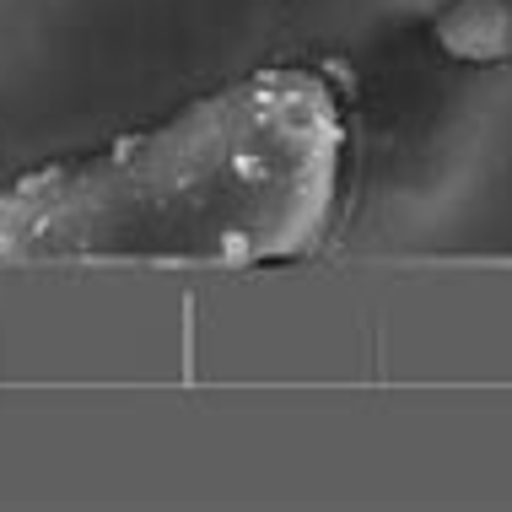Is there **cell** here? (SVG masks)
Instances as JSON below:
<instances>
[{"instance_id":"1","label":"cell","mask_w":512,"mask_h":512,"mask_svg":"<svg viewBox=\"0 0 512 512\" xmlns=\"http://www.w3.org/2000/svg\"><path fill=\"white\" fill-rule=\"evenodd\" d=\"M432 44L469 71L512 65V0H442L432 11Z\"/></svg>"}]
</instances>
